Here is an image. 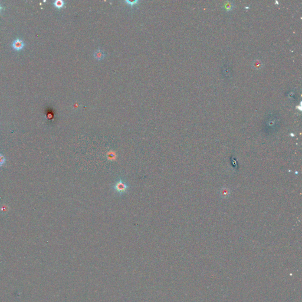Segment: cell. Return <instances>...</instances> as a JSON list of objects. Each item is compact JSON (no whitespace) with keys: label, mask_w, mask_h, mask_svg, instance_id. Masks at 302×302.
Here are the masks:
<instances>
[{"label":"cell","mask_w":302,"mask_h":302,"mask_svg":"<svg viewBox=\"0 0 302 302\" xmlns=\"http://www.w3.org/2000/svg\"><path fill=\"white\" fill-rule=\"evenodd\" d=\"M112 188L118 195L122 196L128 191L130 186L128 182L125 180L124 178L120 177L113 184Z\"/></svg>","instance_id":"1"},{"label":"cell","mask_w":302,"mask_h":302,"mask_svg":"<svg viewBox=\"0 0 302 302\" xmlns=\"http://www.w3.org/2000/svg\"><path fill=\"white\" fill-rule=\"evenodd\" d=\"M11 46L13 49H14L17 51H20V50H21L22 49H23L24 47L25 46V43L21 39L17 38L12 41Z\"/></svg>","instance_id":"2"},{"label":"cell","mask_w":302,"mask_h":302,"mask_svg":"<svg viewBox=\"0 0 302 302\" xmlns=\"http://www.w3.org/2000/svg\"><path fill=\"white\" fill-rule=\"evenodd\" d=\"M93 56H94V57L96 58V60H101L105 57V53L100 49V47H99L98 49L96 52H94Z\"/></svg>","instance_id":"3"},{"label":"cell","mask_w":302,"mask_h":302,"mask_svg":"<svg viewBox=\"0 0 302 302\" xmlns=\"http://www.w3.org/2000/svg\"><path fill=\"white\" fill-rule=\"evenodd\" d=\"M65 5V1L63 0H55L53 2V6L58 9L62 8Z\"/></svg>","instance_id":"4"},{"label":"cell","mask_w":302,"mask_h":302,"mask_svg":"<svg viewBox=\"0 0 302 302\" xmlns=\"http://www.w3.org/2000/svg\"><path fill=\"white\" fill-rule=\"evenodd\" d=\"M263 63H262V62L259 60H256L254 62H253V64H252V66L254 67V69H255L256 70H259V69H261L262 67H263Z\"/></svg>","instance_id":"5"},{"label":"cell","mask_w":302,"mask_h":302,"mask_svg":"<svg viewBox=\"0 0 302 302\" xmlns=\"http://www.w3.org/2000/svg\"><path fill=\"white\" fill-rule=\"evenodd\" d=\"M224 8L227 11H229L232 10V9L233 8V7H234V5H233L232 2L228 1V2H226L225 3V4L224 6Z\"/></svg>","instance_id":"6"},{"label":"cell","mask_w":302,"mask_h":302,"mask_svg":"<svg viewBox=\"0 0 302 302\" xmlns=\"http://www.w3.org/2000/svg\"><path fill=\"white\" fill-rule=\"evenodd\" d=\"M124 2H126V3H127L128 5H129V6H131L132 7H133L134 6L137 5V4H138V2H140V1H138V0H135V1H129V0H125V1H124Z\"/></svg>","instance_id":"7"},{"label":"cell","mask_w":302,"mask_h":302,"mask_svg":"<svg viewBox=\"0 0 302 302\" xmlns=\"http://www.w3.org/2000/svg\"><path fill=\"white\" fill-rule=\"evenodd\" d=\"M6 158L2 154L0 153V167H2L6 162Z\"/></svg>","instance_id":"8"},{"label":"cell","mask_w":302,"mask_h":302,"mask_svg":"<svg viewBox=\"0 0 302 302\" xmlns=\"http://www.w3.org/2000/svg\"><path fill=\"white\" fill-rule=\"evenodd\" d=\"M2 8H3V7L0 4V12H1V10H2Z\"/></svg>","instance_id":"9"}]
</instances>
